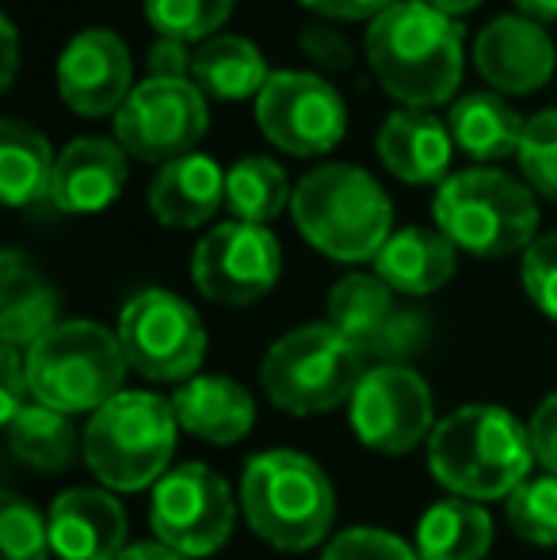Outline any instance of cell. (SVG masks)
<instances>
[{
	"label": "cell",
	"instance_id": "obj_1",
	"mask_svg": "<svg viewBox=\"0 0 557 560\" xmlns=\"http://www.w3.org/2000/svg\"><path fill=\"white\" fill-rule=\"evenodd\" d=\"M367 61L390 96L405 107L431 112L462 84V23L428 0H397L379 20H371Z\"/></svg>",
	"mask_w": 557,
	"mask_h": 560
},
{
	"label": "cell",
	"instance_id": "obj_2",
	"mask_svg": "<svg viewBox=\"0 0 557 560\" xmlns=\"http://www.w3.org/2000/svg\"><path fill=\"white\" fill-rule=\"evenodd\" d=\"M535 465L531 435L508 408L466 405L443 416L428 439V469L451 495L508 500Z\"/></svg>",
	"mask_w": 557,
	"mask_h": 560
},
{
	"label": "cell",
	"instance_id": "obj_3",
	"mask_svg": "<svg viewBox=\"0 0 557 560\" xmlns=\"http://www.w3.org/2000/svg\"><path fill=\"white\" fill-rule=\"evenodd\" d=\"M290 218L313 248L340 264L379 259L394 236L386 191L356 164H321L305 172L290 195Z\"/></svg>",
	"mask_w": 557,
	"mask_h": 560
},
{
	"label": "cell",
	"instance_id": "obj_4",
	"mask_svg": "<svg viewBox=\"0 0 557 560\" xmlns=\"http://www.w3.org/2000/svg\"><path fill=\"white\" fill-rule=\"evenodd\" d=\"M241 511L256 538L282 553H305L333 530L336 492L313 457L294 450H264L245 465Z\"/></svg>",
	"mask_w": 557,
	"mask_h": 560
},
{
	"label": "cell",
	"instance_id": "obj_5",
	"mask_svg": "<svg viewBox=\"0 0 557 560\" xmlns=\"http://www.w3.org/2000/svg\"><path fill=\"white\" fill-rule=\"evenodd\" d=\"M436 225L469 256L504 259L538 241V202L531 187L508 172L466 168L439 184Z\"/></svg>",
	"mask_w": 557,
	"mask_h": 560
},
{
	"label": "cell",
	"instance_id": "obj_6",
	"mask_svg": "<svg viewBox=\"0 0 557 560\" xmlns=\"http://www.w3.org/2000/svg\"><path fill=\"white\" fill-rule=\"evenodd\" d=\"M23 354L31 397L61 416L100 412L123 393L130 366L119 336L96 320H61Z\"/></svg>",
	"mask_w": 557,
	"mask_h": 560
},
{
	"label": "cell",
	"instance_id": "obj_7",
	"mask_svg": "<svg viewBox=\"0 0 557 560\" xmlns=\"http://www.w3.org/2000/svg\"><path fill=\"white\" fill-rule=\"evenodd\" d=\"M179 420L172 400L123 389L92 412L84 428V462L112 492H141L169 472Z\"/></svg>",
	"mask_w": 557,
	"mask_h": 560
},
{
	"label": "cell",
	"instance_id": "obj_8",
	"mask_svg": "<svg viewBox=\"0 0 557 560\" xmlns=\"http://www.w3.org/2000/svg\"><path fill=\"white\" fill-rule=\"evenodd\" d=\"M367 374V359L333 325L294 328L268 347L260 382L268 400L290 416H321L356 397Z\"/></svg>",
	"mask_w": 557,
	"mask_h": 560
},
{
	"label": "cell",
	"instance_id": "obj_9",
	"mask_svg": "<svg viewBox=\"0 0 557 560\" xmlns=\"http://www.w3.org/2000/svg\"><path fill=\"white\" fill-rule=\"evenodd\" d=\"M127 362L149 382H192L207 359V328L199 313L172 290H141L119 313L115 328Z\"/></svg>",
	"mask_w": 557,
	"mask_h": 560
},
{
	"label": "cell",
	"instance_id": "obj_10",
	"mask_svg": "<svg viewBox=\"0 0 557 560\" xmlns=\"http://www.w3.org/2000/svg\"><path fill=\"white\" fill-rule=\"evenodd\" d=\"M149 523L161 546L176 549L179 557H210L230 541L237 523L233 492L214 469L187 462L169 469L153 485Z\"/></svg>",
	"mask_w": 557,
	"mask_h": 560
},
{
	"label": "cell",
	"instance_id": "obj_11",
	"mask_svg": "<svg viewBox=\"0 0 557 560\" xmlns=\"http://www.w3.org/2000/svg\"><path fill=\"white\" fill-rule=\"evenodd\" d=\"M328 325L363 351V359L397 362L420 354L431 339V320L413 305H397L379 275H344L328 290Z\"/></svg>",
	"mask_w": 557,
	"mask_h": 560
},
{
	"label": "cell",
	"instance_id": "obj_12",
	"mask_svg": "<svg viewBox=\"0 0 557 560\" xmlns=\"http://www.w3.org/2000/svg\"><path fill=\"white\" fill-rule=\"evenodd\" d=\"M207 126V96L199 92V84L149 77L115 115V141L138 161L164 168L179 156H192Z\"/></svg>",
	"mask_w": 557,
	"mask_h": 560
},
{
	"label": "cell",
	"instance_id": "obj_13",
	"mask_svg": "<svg viewBox=\"0 0 557 560\" xmlns=\"http://www.w3.org/2000/svg\"><path fill=\"white\" fill-rule=\"evenodd\" d=\"M256 122L282 153L321 156L340 145L348 130V107L325 77L279 69L256 96Z\"/></svg>",
	"mask_w": 557,
	"mask_h": 560
},
{
	"label": "cell",
	"instance_id": "obj_14",
	"mask_svg": "<svg viewBox=\"0 0 557 560\" xmlns=\"http://www.w3.org/2000/svg\"><path fill=\"white\" fill-rule=\"evenodd\" d=\"M351 405V431L379 454H409L436 431L431 385L413 366H374L363 374Z\"/></svg>",
	"mask_w": 557,
	"mask_h": 560
},
{
	"label": "cell",
	"instance_id": "obj_15",
	"mask_svg": "<svg viewBox=\"0 0 557 560\" xmlns=\"http://www.w3.org/2000/svg\"><path fill=\"white\" fill-rule=\"evenodd\" d=\"M282 252L268 225L225 222L210 229L192 259V279L218 305H253L279 282Z\"/></svg>",
	"mask_w": 557,
	"mask_h": 560
},
{
	"label": "cell",
	"instance_id": "obj_16",
	"mask_svg": "<svg viewBox=\"0 0 557 560\" xmlns=\"http://www.w3.org/2000/svg\"><path fill=\"white\" fill-rule=\"evenodd\" d=\"M130 50L115 31H81L58 58V96L84 118L119 115L135 92Z\"/></svg>",
	"mask_w": 557,
	"mask_h": 560
},
{
	"label": "cell",
	"instance_id": "obj_17",
	"mask_svg": "<svg viewBox=\"0 0 557 560\" xmlns=\"http://www.w3.org/2000/svg\"><path fill=\"white\" fill-rule=\"evenodd\" d=\"M474 66L497 96H531L554 77V38L531 15H497L477 35Z\"/></svg>",
	"mask_w": 557,
	"mask_h": 560
},
{
	"label": "cell",
	"instance_id": "obj_18",
	"mask_svg": "<svg viewBox=\"0 0 557 560\" xmlns=\"http://www.w3.org/2000/svg\"><path fill=\"white\" fill-rule=\"evenodd\" d=\"M50 549L61 560H115L127 541V511L112 488H69L50 503Z\"/></svg>",
	"mask_w": 557,
	"mask_h": 560
},
{
	"label": "cell",
	"instance_id": "obj_19",
	"mask_svg": "<svg viewBox=\"0 0 557 560\" xmlns=\"http://www.w3.org/2000/svg\"><path fill=\"white\" fill-rule=\"evenodd\" d=\"M127 187V149L107 138H77L61 149L50 179V202L61 214H100Z\"/></svg>",
	"mask_w": 557,
	"mask_h": 560
},
{
	"label": "cell",
	"instance_id": "obj_20",
	"mask_svg": "<svg viewBox=\"0 0 557 560\" xmlns=\"http://www.w3.org/2000/svg\"><path fill=\"white\" fill-rule=\"evenodd\" d=\"M172 412L187 435L214 446L241 443L256 423L253 393L222 374H195L179 385L172 393Z\"/></svg>",
	"mask_w": 557,
	"mask_h": 560
},
{
	"label": "cell",
	"instance_id": "obj_21",
	"mask_svg": "<svg viewBox=\"0 0 557 560\" xmlns=\"http://www.w3.org/2000/svg\"><path fill=\"white\" fill-rule=\"evenodd\" d=\"M454 138L431 112L402 107L382 122L379 156L402 184H443L451 172Z\"/></svg>",
	"mask_w": 557,
	"mask_h": 560
},
{
	"label": "cell",
	"instance_id": "obj_22",
	"mask_svg": "<svg viewBox=\"0 0 557 560\" xmlns=\"http://www.w3.org/2000/svg\"><path fill=\"white\" fill-rule=\"evenodd\" d=\"M225 202V172L214 156H179L149 184V210L169 229H199Z\"/></svg>",
	"mask_w": 557,
	"mask_h": 560
},
{
	"label": "cell",
	"instance_id": "obj_23",
	"mask_svg": "<svg viewBox=\"0 0 557 560\" xmlns=\"http://www.w3.org/2000/svg\"><path fill=\"white\" fill-rule=\"evenodd\" d=\"M454 267H459L454 244L439 229H423V225L397 229L386 241V248L379 252V259H374V275L394 294H409V298L436 294L439 287L451 282Z\"/></svg>",
	"mask_w": 557,
	"mask_h": 560
},
{
	"label": "cell",
	"instance_id": "obj_24",
	"mask_svg": "<svg viewBox=\"0 0 557 560\" xmlns=\"http://www.w3.org/2000/svg\"><path fill=\"white\" fill-rule=\"evenodd\" d=\"M58 325L54 287L35 271V264L23 252L8 248L0 256V339L27 351Z\"/></svg>",
	"mask_w": 557,
	"mask_h": 560
},
{
	"label": "cell",
	"instance_id": "obj_25",
	"mask_svg": "<svg viewBox=\"0 0 557 560\" xmlns=\"http://www.w3.org/2000/svg\"><path fill=\"white\" fill-rule=\"evenodd\" d=\"M446 130L462 153L477 161H504V156H520L527 122L497 92H466L446 115Z\"/></svg>",
	"mask_w": 557,
	"mask_h": 560
},
{
	"label": "cell",
	"instance_id": "obj_26",
	"mask_svg": "<svg viewBox=\"0 0 557 560\" xmlns=\"http://www.w3.org/2000/svg\"><path fill=\"white\" fill-rule=\"evenodd\" d=\"M413 549L420 560H485L492 549L489 511L462 495L431 503L417 523Z\"/></svg>",
	"mask_w": 557,
	"mask_h": 560
},
{
	"label": "cell",
	"instance_id": "obj_27",
	"mask_svg": "<svg viewBox=\"0 0 557 560\" xmlns=\"http://www.w3.org/2000/svg\"><path fill=\"white\" fill-rule=\"evenodd\" d=\"M268 61L256 50V43L241 35H214L195 50L192 81L202 96L214 100H248L260 96L268 84Z\"/></svg>",
	"mask_w": 557,
	"mask_h": 560
},
{
	"label": "cell",
	"instance_id": "obj_28",
	"mask_svg": "<svg viewBox=\"0 0 557 560\" xmlns=\"http://www.w3.org/2000/svg\"><path fill=\"white\" fill-rule=\"evenodd\" d=\"M54 164L58 161L43 133L20 118L0 122V195L8 207H31L38 199H50Z\"/></svg>",
	"mask_w": 557,
	"mask_h": 560
},
{
	"label": "cell",
	"instance_id": "obj_29",
	"mask_svg": "<svg viewBox=\"0 0 557 560\" xmlns=\"http://www.w3.org/2000/svg\"><path fill=\"white\" fill-rule=\"evenodd\" d=\"M4 431L12 454L38 472H61L77 457V431L69 423V416L54 412V408L38 405V400L23 408L15 420H8Z\"/></svg>",
	"mask_w": 557,
	"mask_h": 560
},
{
	"label": "cell",
	"instance_id": "obj_30",
	"mask_svg": "<svg viewBox=\"0 0 557 560\" xmlns=\"http://www.w3.org/2000/svg\"><path fill=\"white\" fill-rule=\"evenodd\" d=\"M287 172L271 156H245L225 172V207L233 222L268 225L290 207Z\"/></svg>",
	"mask_w": 557,
	"mask_h": 560
},
{
	"label": "cell",
	"instance_id": "obj_31",
	"mask_svg": "<svg viewBox=\"0 0 557 560\" xmlns=\"http://www.w3.org/2000/svg\"><path fill=\"white\" fill-rule=\"evenodd\" d=\"M508 523L531 546H557V477H527L508 495Z\"/></svg>",
	"mask_w": 557,
	"mask_h": 560
},
{
	"label": "cell",
	"instance_id": "obj_32",
	"mask_svg": "<svg viewBox=\"0 0 557 560\" xmlns=\"http://www.w3.org/2000/svg\"><path fill=\"white\" fill-rule=\"evenodd\" d=\"M233 12V0H146V20L161 38L199 43L210 38Z\"/></svg>",
	"mask_w": 557,
	"mask_h": 560
},
{
	"label": "cell",
	"instance_id": "obj_33",
	"mask_svg": "<svg viewBox=\"0 0 557 560\" xmlns=\"http://www.w3.org/2000/svg\"><path fill=\"white\" fill-rule=\"evenodd\" d=\"M46 553H54L46 518L15 492H4L0 500V560H46Z\"/></svg>",
	"mask_w": 557,
	"mask_h": 560
},
{
	"label": "cell",
	"instance_id": "obj_34",
	"mask_svg": "<svg viewBox=\"0 0 557 560\" xmlns=\"http://www.w3.org/2000/svg\"><path fill=\"white\" fill-rule=\"evenodd\" d=\"M520 164L527 184L543 199L557 202V107L527 118V133L520 145Z\"/></svg>",
	"mask_w": 557,
	"mask_h": 560
},
{
	"label": "cell",
	"instance_id": "obj_35",
	"mask_svg": "<svg viewBox=\"0 0 557 560\" xmlns=\"http://www.w3.org/2000/svg\"><path fill=\"white\" fill-rule=\"evenodd\" d=\"M321 560H420V557L397 534L379 530V526H351V530H340L328 541Z\"/></svg>",
	"mask_w": 557,
	"mask_h": 560
},
{
	"label": "cell",
	"instance_id": "obj_36",
	"mask_svg": "<svg viewBox=\"0 0 557 560\" xmlns=\"http://www.w3.org/2000/svg\"><path fill=\"white\" fill-rule=\"evenodd\" d=\"M523 287H527L531 302L557 320V229L543 233L523 252Z\"/></svg>",
	"mask_w": 557,
	"mask_h": 560
},
{
	"label": "cell",
	"instance_id": "obj_37",
	"mask_svg": "<svg viewBox=\"0 0 557 560\" xmlns=\"http://www.w3.org/2000/svg\"><path fill=\"white\" fill-rule=\"evenodd\" d=\"M31 405V382H27V354L20 347L0 343V420H15Z\"/></svg>",
	"mask_w": 557,
	"mask_h": 560
},
{
	"label": "cell",
	"instance_id": "obj_38",
	"mask_svg": "<svg viewBox=\"0 0 557 560\" xmlns=\"http://www.w3.org/2000/svg\"><path fill=\"white\" fill-rule=\"evenodd\" d=\"M298 46H302L305 58L317 61V66L328 69V73H344V69L351 66L348 38H344L336 27H328V23H313V27H305L302 35H298Z\"/></svg>",
	"mask_w": 557,
	"mask_h": 560
},
{
	"label": "cell",
	"instance_id": "obj_39",
	"mask_svg": "<svg viewBox=\"0 0 557 560\" xmlns=\"http://www.w3.org/2000/svg\"><path fill=\"white\" fill-rule=\"evenodd\" d=\"M146 66L153 81H192L195 54L187 50V43H179V38H161V43L149 46Z\"/></svg>",
	"mask_w": 557,
	"mask_h": 560
},
{
	"label": "cell",
	"instance_id": "obj_40",
	"mask_svg": "<svg viewBox=\"0 0 557 560\" xmlns=\"http://www.w3.org/2000/svg\"><path fill=\"white\" fill-rule=\"evenodd\" d=\"M527 435H531V450H535V462L546 465V472L557 477V393H550L535 408V416L527 423Z\"/></svg>",
	"mask_w": 557,
	"mask_h": 560
},
{
	"label": "cell",
	"instance_id": "obj_41",
	"mask_svg": "<svg viewBox=\"0 0 557 560\" xmlns=\"http://www.w3.org/2000/svg\"><path fill=\"white\" fill-rule=\"evenodd\" d=\"M298 4L325 15V20H379L397 0H298Z\"/></svg>",
	"mask_w": 557,
	"mask_h": 560
},
{
	"label": "cell",
	"instance_id": "obj_42",
	"mask_svg": "<svg viewBox=\"0 0 557 560\" xmlns=\"http://www.w3.org/2000/svg\"><path fill=\"white\" fill-rule=\"evenodd\" d=\"M0 43H4V69H0V89H12L15 66H20V35H15V23L8 15H0Z\"/></svg>",
	"mask_w": 557,
	"mask_h": 560
},
{
	"label": "cell",
	"instance_id": "obj_43",
	"mask_svg": "<svg viewBox=\"0 0 557 560\" xmlns=\"http://www.w3.org/2000/svg\"><path fill=\"white\" fill-rule=\"evenodd\" d=\"M115 560H187L179 557L176 549L161 546V541H138V546H127Z\"/></svg>",
	"mask_w": 557,
	"mask_h": 560
},
{
	"label": "cell",
	"instance_id": "obj_44",
	"mask_svg": "<svg viewBox=\"0 0 557 560\" xmlns=\"http://www.w3.org/2000/svg\"><path fill=\"white\" fill-rule=\"evenodd\" d=\"M520 15H531L538 23H554L557 20V0H515Z\"/></svg>",
	"mask_w": 557,
	"mask_h": 560
},
{
	"label": "cell",
	"instance_id": "obj_45",
	"mask_svg": "<svg viewBox=\"0 0 557 560\" xmlns=\"http://www.w3.org/2000/svg\"><path fill=\"white\" fill-rule=\"evenodd\" d=\"M431 8H439L443 15H462V12H474L481 0H428Z\"/></svg>",
	"mask_w": 557,
	"mask_h": 560
}]
</instances>
